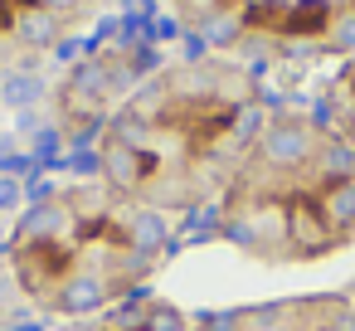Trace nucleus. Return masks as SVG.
I'll use <instances>...</instances> for the list:
<instances>
[{
  "mask_svg": "<svg viewBox=\"0 0 355 331\" xmlns=\"http://www.w3.org/2000/svg\"><path fill=\"white\" fill-rule=\"evenodd\" d=\"M146 331H190V326H185V312H180V307H171V302H151V312H146Z\"/></svg>",
  "mask_w": 355,
  "mask_h": 331,
  "instance_id": "4468645a",
  "label": "nucleus"
},
{
  "mask_svg": "<svg viewBox=\"0 0 355 331\" xmlns=\"http://www.w3.org/2000/svg\"><path fill=\"white\" fill-rule=\"evenodd\" d=\"M15 40L30 44V49H54L59 44V15L54 10H40V6L20 10L15 15Z\"/></svg>",
  "mask_w": 355,
  "mask_h": 331,
  "instance_id": "9b49d317",
  "label": "nucleus"
},
{
  "mask_svg": "<svg viewBox=\"0 0 355 331\" xmlns=\"http://www.w3.org/2000/svg\"><path fill=\"white\" fill-rule=\"evenodd\" d=\"M311 171H316V190L336 180H355V142H340V137L321 142L311 156Z\"/></svg>",
  "mask_w": 355,
  "mask_h": 331,
  "instance_id": "1a4fd4ad",
  "label": "nucleus"
},
{
  "mask_svg": "<svg viewBox=\"0 0 355 331\" xmlns=\"http://www.w3.org/2000/svg\"><path fill=\"white\" fill-rule=\"evenodd\" d=\"M205 40H209V44H234V40H239V15H214V20L205 25Z\"/></svg>",
  "mask_w": 355,
  "mask_h": 331,
  "instance_id": "f3484780",
  "label": "nucleus"
},
{
  "mask_svg": "<svg viewBox=\"0 0 355 331\" xmlns=\"http://www.w3.org/2000/svg\"><path fill=\"white\" fill-rule=\"evenodd\" d=\"M263 127H268V122H263V112H258V108H243V112H239V122H234V142H253V146H258Z\"/></svg>",
  "mask_w": 355,
  "mask_h": 331,
  "instance_id": "dca6fc26",
  "label": "nucleus"
},
{
  "mask_svg": "<svg viewBox=\"0 0 355 331\" xmlns=\"http://www.w3.org/2000/svg\"><path fill=\"white\" fill-rule=\"evenodd\" d=\"M311 156H316V137H311V127L302 117H277L258 137V166L263 171L292 176V171H306Z\"/></svg>",
  "mask_w": 355,
  "mask_h": 331,
  "instance_id": "f03ea898",
  "label": "nucleus"
},
{
  "mask_svg": "<svg viewBox=\"0 0 355 331\" xmlns=\"http://www.w3.org/2000/svg\"><path fill=\"white\" fill-rule=\"evenodd\" d=\"M326 44H331L336 54H355V10H345V15H336V20H331Z\"/></svg>",
  "mask_w": 355,
  "mask_h": 331,
  "instance_id": "2eb2a0df",
  "label": "nucleus"
},
{
  "mask_svg": "<svg viewBox=\"0 0 355 331\" xmlns=\"http://www.w3.org/2000/svg\"><path fill=\"white\" fill-rule=\"evenodd\" d=\"M316 205H321V214L331 219V229H336L340 239L355 234V180L321 185V190H316Z\"/></svg>",
  "mask_w": 355,
  "mask_h": 331,
  "instance_id": "9d476101",
  "label": "nucleus"
},
{
  "mask_svg": "<svg viewBox=\"0 0 355 331\" xmlns=\"http://www.w3.org/2000/svg\"><path fill=\"white\" fill-rule=\"evenodd\" d=\"M35 6H40V10H54V15H64V10H78L83 0H35Z\"/></svg>",
  "mask_w": 355,
  "mask_h": 331,
  "instance_id": "a211bd4d",
  "label": "nucleus"
},
{
  "mask_svg": "<svg viewBox=\"0 0 355 331\" xmlns=\"http://www.w3.org/2000/svg\"><path fill=\"white\" fill-rule=\"evenodd\" d=\"M69 88H73L83 103H98V98L107 93V64H103V59L78 64V69H73V78H69Z\"/></svg>",
  "mask_w": 355,
  "mask_h": 331,
  "instance_id": "ddd939ff",
  "label": "nucleus"
},
{
  "mask_svg": "<svg viewBox=\"0 0 355 331\" xmlns=\"http://www.w3.org/2000/svg\"><path fill=\"white\" fill-rule=\"evenodd\" d=\"M224 234L253 253H277L287 248V200H272V195H253L243 210L229 214Z\"/></svg>",
  "mask_w": 355,
  "mask_h": 331,
  "instance_id": "f257e3e1",
  "label": "nucleus"
},
{
  "mask_svg": "<svg viewBox=\"0 0 355 331\" xmlns=\"http://www.w3.org/2000/svg\"><path fill=\"white\" fill-rule=\"evenodd\" d=\"M44 98V78H35V74H6V78H0V103H6V108H35Z\"/></svg>",
  "mask_w": 355,
  "mask_h": 331,
  "instance_id": "f8f14e48",
  "label": "nucleus"
},
{
  "mask_svg": "<svg viewBox=\"0 0 355 331\" xmlns=\"http://www.w3.org/2000/svg\"><path fill=\"white\" fill-rule=\"evenodd\" d=\"M103 180L112 185V190H141V180L151 176V161H146V151L137 146V142H107V151H103Z\"/></svg>",
  "mask_w": 355,
  "mask_h": 331,
  "instance_id": "6e6552de",
  "label": "nucleus"
},
{
  "mask_svg": "<svg viewBox=\"0 0 355 331\" xmlns=\"http://www.w3.org/2000/svg\"><path fill=\"white\" fill-rule=\"evenodd\" d=\"M54 312H64V316H93V312H103L107 307V297H112V278L103 273V268H73L54 292Z\"/></svg>",
  "mask_w": 355,
  "mask_h": 331,
  "instance_id": "20e7f679",
  "label": "nucleus"
},
{
  "mask_svg": "<svg viewBox=\"0 0 355 331\" xmlns=\"http://www.w3.org/2000/svg\"><path fill=\"white\" fill-rule=\"evenodd\" d=\"M345 239L331 229V219L321 214L316 195H292L287 200V253L297 258H316V253H331L340 248Z\"/></svg>",
  "mask_w": 355,
  "mask_h": 331,
  "instance_id": "7ed1b4c3",
  "label": "nucleus"
},
{
  "mask_svg": "<svg viewBox=\"0 0 355 331\" xmlns=\"http://www.w3.org/2000/svg\"><path fill=\"white\" fill-rule=\"evenodd\" d=\"M73 331H98V326H73Z\"/></svg>",
  "mask_w": 355,
  "mask_h": 331,
  "instance_id": "6ab92c4d",
  "label": "nucleus"
},
{
  "mask_svg": "<svg viewBox=\"0 0 355 331\" xmlns=\"http://www.w3.org/2000/svg\"><path fill=\"white\" fill-rule=\"evenodd\" d=\"M166 239H171V219H166L156 205H137V210H127V214L117 219V244L132 248V253L156 258V253L166 248Z\"/></svg>",
  "mask_w": 355,
  "mask_h": 331,
  "instance_id": "423d86ee",
  "label": "nucleus"
},
{
  "mask_svg": "<svg viewBox=\"0 0 355 331\" xmlns=\"http://www.w3.org/2000/svg\"><path fill=\"white\" fill-rule=\"evenodd\" d=\"M107 331H112V326H107ZM137 331H146V326H137Z\"/></svg>",
  "mask_w": 355,
  "mask_h": 331,
  "instance_id": "aec40b11",
  "label": "nucleus"
},
{
  "mask_svg": "<svg viewBox=\"0 0 355 331\" xmlns=\"http://www.w3.org/2000/svg\"><path fill=\"white\" fill-rule=\"evenodd\" d=\"M69 229H73V205L69 200H44L15 229V248H25V244H64Z\"/></svg>",
  "mask_w": 355,
  "mask_h": 331,
  "instance_id": "0eeeda50",
  "label": "nucleus"
},
{
  "mask_svg": "<svg viewBox=\"0 0 355 331\" xmlns=\"http://www.w3.org/2000/svg\"><path fill=\"white\" fill-rule=\"evenodd\" d=\"M78 263L69 258V248L64 244H25V248H15V273H20V282L30 287V292H54L69 273H73Z\"/></svg>",
  "mask_w": 355,
  "mask_h": 331,
  "instance_id": "39448f33",
  "label": "nucleus"
}]
</instances>
